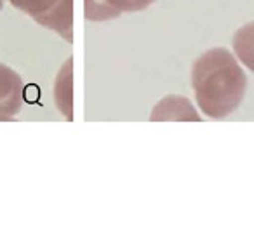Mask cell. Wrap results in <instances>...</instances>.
Returning <instances> with one entry per match:
<instances>
[{
	"instance_id": "cell-7",
	"label": "cell",
	"mask_w": 254,
	"mask_h": 240,
	"mask_svg": "<svg viewBox=\"0 0 254 240\" xmlns=\"http://www.w3.org/2000/svg\"><path fill=\"white\" fill-rule=\"evenodd\" d=\"M84 16L89 21H110L120 16L117 9H113L106 0H84Z\"/></svg>"
},
{
	"instance_id": "cell-1",
	"label": "cell",
	"mask_w": 254,
	"mask_h": 240,
	"mask_svg": "<svg viewBox=\"0 0 254 240\" xmlns=\"http://www.w3.org/2000/svg\"><path fill=\"white\" fill-rule=\"evenodd\" d=\"M191 87L198 108L219 120L239 108L247 89V77L228 49L214 47L193 63Z\"/></svg>"
},
{
	"instance_id": "cell-5",
	"label": "cell",
	"mask_w": 254,
	"mask_h": 240,
	"mask_svg": "<svg viewBox=\"0 0 254 240\" xmlns=\"http://www.w3.org/2000/svg\"><path fill=\"white\" fill-rule=\"evenodd\" d=\"M73 61L66 60L54 82V103L66 120L73 119Z\"/></svg>"
},
{
	"instance_id": "cell-8",
	"label": "cell",
	"mask_w": 254,
	"mask_h": 240,
	"mask_svg": "<svg viewBox=\"0 0 254 240\" xmlns=\"http://www.w3.org/2000/svg\"><path fill=\"white\" fill-rule=\"evenodd\" d=\"M16 9L23 11L25 14H28L30 18H33L37 21L39 18L46 16L47 12H51L61 0H9Z\"/></svg>"
},
{
	"instance_id": "cell-9",
	"label": "cell",
	"mask_w": 254,
	"mask_h": 240,
	"mask_svg": "<svg viewBox=\"0 0 254 240\" xmlns=\"http://www.w3.org/2000/svg\"><path fill=\"white\" fill-rule=\"evenodd\" d=\"M113 9L122 14V12H138L152 5L157 0H106Z\"/></svg>"
},
{
	"instance_id": "cell-4",
	"label": "cell",
	"mask_w": 254,
	"mask_h": 240,
	"mask_svg": "<svg viewBox=\"0 0 254 240\" xmlns=\"http://www.w3.org/2000/svg\"><path fill=\"white\" fill-rule=\"evenodd\" d=\"M40 26L49 28L61 35L68 44L73 42V0H61L60 4L37 19Z\"/></svg>"
},
{
	"instance_id": "cell-2",
	"label": "cell",
	"mask_w": 254,
	"mask_h": 240,
	"mask_svg": "<svg viewBox=\"0 0 254 240\" xmlns=\"http://www.w3.org/2000/svg\"><path fill=\"white\" fill-rule=\"evenodd\" d=\"M25 84L12 68L0 61V115L16 117L23 106Z\"/></svg>"
},
{
	"instance_id": "cell-3",
	"label": "cell",
	"mask_w": 254,
	"mask_h": 240,
	"mask_svg": "<svg viewBox=\"0 0 254 240\" xmlns=\"http://www.w3.org/2000/svg\"><path fill=\"white\" fill-rule=\"evenodd\" d=\"M152 122H200V115L183 96H166L152 110Z\"/></svg>"
},
{
	"instance_id": "cell-6",
	"label": "cell",
	"mask_w": 254,
	"mask_h": 240,
	"mask_svg": "<svg viewBox=\"0 0 254 240\" xmlns=\"http://www.w3.org/2000/svg\"><path fill=\"white\" fill-rule=\"evenodd\" d=\"M233 51L244 66L254 71V21L240 26L233 35Z\"/></svg>"
},
{
	"instance_id": "cell-10",
	"label": "cell",
	"mask_w": 254,
	"mask_h": 240,
	"mask_svg": "<svg viewBox=\"0 0 254 240\" xmlns=\"http://www.w3.org/2000/svg\"><path fill=\"white\" fill-rule=\"evenodd\" d=\"M2 7H4V0H0V11H2Z\"/></svg>"
}]
</instances>
